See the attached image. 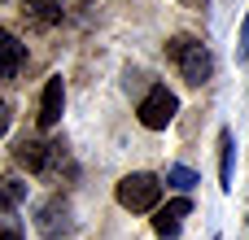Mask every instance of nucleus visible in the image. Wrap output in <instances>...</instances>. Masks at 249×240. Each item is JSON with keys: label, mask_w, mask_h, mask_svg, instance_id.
Segmentation results:
<instances>
[{"label": "nucleus", "mask_w": 249, "mask_h": 240, "mask_svg": "<svg viewBox=\"0 0 249 240\" xmlns=\"http://www.w3.org/2000/svg\"><path fill=\"white\" fill-rule=\"evenodd\" d=\"M236 57H241V61H249V13H245V22H241V39H236Z\"/></svg>", "instance_id": "4468645a"}, {"label": "nucleus", "mask_w": 249, "mask_h": 240, "mask_svg": "<svg viewBox=\"0 0 249 240\" xmlns=\"http://www.w3.org/2000/svg\"><path fill=\"white\" fill-rule=\"evenodd\" d=\"M22 66H26V44L0 26V79H18Z\"/></svg>", "instance_id": "6e6552de"}, {"label": "nucleus", "mask_w": 249, "mask_h": 240, "mask_svg": "<svg viewBox=\"0 0 249 240\" xmlns=\"http://www.w3.org/2000/svg\"><path fill=\"white\" fill-rule=\"evenodd\" d=\"M4 131H9V105L0 101V136H4Z\"/></svg>", "instance_id": "2eb2a0df"}, {"label": "nucleus", "mask_w": 249, "mask_h": 240, "mask_svg": "<svg viewBox=\"0 0 249 240\" xmlns=\"http://www.w3.org/2000/svg\"><path fill=\"white\" fill-rule=\"evenodd\" d=\"M166 184L179 188V192H188V188H197V171H188V166H171V171H166Z\"/></svg>", "instance_id": "f8f14e48"}, {"label": "nucleus", "mask_w": 249, "mask_h": 240, "mask_svg": "<svg viewBox=\"0 0 249 240\" xmlns=\"http://www.w3.org/2000/svg\"><path fill=\"white\" fill-rule=\"evenodd\" d=\"M136 114H140V122H144L149 131H166V127L175 122V114H179V96L158 83V87H149V96L140 101Z\"/></svg>", "instance_id": "39448f33"}, {"label": "nucleus", "mask_w": 249, "mask_h": 240, "mask_svg": "<svg viewBox=\"0 0 249 240\" xmlns=\"http://www.w3.org/2000/svg\"><path fill=\"white\" fill-rule=\"evenodd\" d=\"M0 240H22V223L0 206Z\"/></svg>", "instance_id": "ddd939ff"}, {"label": "nucleus", "mask_w": 249, "mask_h": 240, "mask_svg": "<svg viewBox=\"0 0 249 240\" xmlns=\"http://www.w3.org/2000/svg\"><path fill=\"white\" fill-rule=\"evenodd\" d=\"M61 109H66V83H61V74H53L48 83H44V96H39V127H57L61 122Z\"/></svg>", "instance_id": "0eeeda50"}, {"label": "nucleus", "mask_w": 249, "mask_h": 240, "mask_svg": "<svg viewBox=\"0 0 249 240\" xmlns=\"http://www.w3.org/2000/svg\"><path fill=\"white\" fill-rule=\"evenodd\" d=\"M22 13H26V22H31V26L48 31V26H57V22H61V0H26V4H22Z\"/></svg>", "instance_id": "9d476101"}, {"label": "nucleus", "mask_w": 249, "mask_h": 240, "mask_svg": "<svg viewBox=\"0 0 249 240\" xmlns=\"http://www.w3.org/2000/svg\"><path fill=\"white\" fill-rule=\"evenodd\" d=\"M219 188L223 192L236 188V136L228 127L219 131Z\"/></svg>", "instance_id": "1a4fd4ad"}, {"label": "nucleus", "mask_w": 249, "mask_h": 240, "mask_svg": "<svg viewBox=\"0 0 249 240\" xmlns=\"http://www.w3.org/2000/svg\"><path fill=\"white\" fill-rule=\"evenodd\" d=\"M22 201H26V184H18V179H0V206L13 210V206H22Z\"/></svg>", "instance_id": "9b49d317"}, {"label": "nucleus", "mask_w": 249, "mask_h": 240, "mask_svg": "<svg viewBox=\"0 0 249 240\" xmlns=\"http://www.w3.org/2000/svg\"><path fill=\"white\" fill-rule=\"evenodd\" d=\"M188 214H193V201H188V197L166 201V206L153 214V236H158V240H179V227H184Z\"/></svg>", "instance_id": "423d86ee"}, {"label": "nucleus", "mask_w": 249, "mask_h": 240, "mask_svg": "<svg viewBox=\"0 0 249 240\" xmlns=\"http://www.w3.org/2000/svg\"><path fill=\"white\" fill-rule=\"evenodd\" d=\"M114 197H118L123 210H131V214H149V210H158V201H162V179L149 175V171L123 175L118 188H114Z\"/></svg>", "instance_id": "7ed1b4c3"}, {"label": "nucleus", "mask_w": 249, "mask_h": 240, "mask_svg": "<svg viewBox=\"0 0 249 240\" xmlns=\"http://www.w3.org/2000/svg\"><path fill=\"white\" fill-rule=\"evenodd\" d=\"M166 57L179 66V74H184L193 87H201V83L214 74V57H210V48H206L201 39H193V35H171V39H166Z\"/></svg>", "instance_id": "f257e3e1"}, {"label": "nucleus", "mask_w": 249, "mask_h": 240, "mask_svg": "<svg viewBox=\"0 0 249 240\" xmlns=\"http://www.w3.org/2000/svg\"><path fill=\"white\" fill-rule=\"evenodd\" d=\"M74 227H79V223H74V206H70L61 192L35 206V232L44 240H66Z\"/></svg>", "instance_id": "20e7f679"}, {"label": "nucleus", "mask_w": 249, "mask_h": 240, "mask_svg": "<svg viewBox=\"0 0 249 240\" xmlns=\"http://www.w3.org/2000/svg\"><path fill=\"white\" fill-rule=\"evenodd\" d=\"M13 162L26 166L31 175H57L61 166H70V153L61 140H35V136H22L13 144Z\"/></svg>", "instance_id": "f03ea898"}]
</instances>
